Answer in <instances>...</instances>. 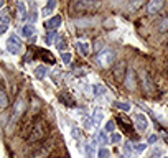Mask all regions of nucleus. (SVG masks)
Returning <instances> with one entry per match:
<instances>
[{
    "label": "nucleus",
    "mask_w": 168,
    "mask_h": 158,
    "mask_svg": "<svg viewBox=\"0 0 168 158\" xmlns=\"http://www.w3.org/2000/svg\"><path fill=\"white\" fill-rule=\"evenodd\" d=\"M46 135H48V124L45 120H35L27 140H28V143H36V142L43 140Z\"/></svg>",
    "instance_id": "f257e3e1"
},
{
    "label": "nucleus",
    "mask_w": 168,
    "mask_h": 158,
    "mask_svg": "<svg viewBox=\"0 0 168 158\" xmlns=\"http://www.w3.org/2000/svg\"><path fill=\"white\" fill-rule=\"evenodd\" d=\"M114 59H116V53H114V50L105 48V50L97 53V56L94 58V63L97 64L99 68H109V66L114 63Z\"/></svg>",
    "instance_id": "f03ea898"
},
{
    "label": "nucleus",
    "mask_w": 168,
    "mask_h": 158,
    "mask_svg": "<svg viewBox=\"0 0 168 158\" xmlns=\"http://www.w3.org/2000/svg\"><path fill=\"white\" fill-rule=\"evenodd\" d=\"M97 7H99L97 2H89V0H78V2L73 3V8H74V10H81V12L96 10Z\"/></svg>",
    "instance_id": "7ed1b4c3"
},
{
    "label": "nucleus",
    "mask_w": 168,
    "mask_h": 158,
    "mask_svg": "<svg viewBox=\"0 0 168 158\" xmlns=\"http://www.w3.org/2000/svg\"><path fill=\"white\" fill-rule=\"evenodd\" d=\"M7 50H8V53H12V55H18V53H20L22 41H20V38H17V35H12L10 38H8Z\"/></svg>",
    "instance_id": "20e7f679"
},
{
    "label": "nucleus",
    "mask_w": 168,
    "mask_h": 158,
    "mask_svg": "<svg viewBox=\"0 0 168 158\" xmlns=\"http://www.w3.org/2000/svg\"><path fill=\"white\" fill-rule=\"evenodd\" d=\"M27 111V104L23 99H18L15 102V109H13V114H12V122H17L18 119L23 115V112Z\"/></svg>",
    "instance_id": "39448f33"
},
{
    "label": "nucleus",
    "mask_w": 168,
    "mask_h": 158,
    "mask_svg": "<svg viewBox=\"0 0 168 158\" xmlns=\"http://www.w3.org/2000/svg\"><path fill=\"white\" fill-rule=\"evenodd\" d=\"M53 142H50V143H46L45 147H41L40 150H36L35 153H31L30 155V158H48L50 156V153H51V150H53Z\"/></svg>",
    "instance_id": "423d86ee"
},
{
    "label": "nucleus",
    "mask_w": 168,
    "mask_h": 158,
    "mask_svg": "<svg viewBox=\"0 0 168 158\" xmlns=\"http://www.w3.org/2000/svg\"><path fill=\"white\" fill-rule=\"evenodd\" d=\"M124 84L129 91H135L137 89V79H135V71L133 69H129L127 71V76L124 79Z\"/></svg>",
    "instance_id": "0eeeda50"
},
{
    "label": "nucleus",
    "mask_w": 168,
    "mask_h": 158,
    "mask_svg": "<svg viewBox=\"0 0 168 158\" xmlns=\"http://www.w3.org/2000/svg\"><path fill=\"white\" fill-rule=\"evenodd\" d=\"M125 69H127V66L125 63H117V66H114V76H116V79L117 81H124L125 79Z\"/></svg>",
    "instance_id": "6e6552de"
},
{
    "label": "nucleus",
    "mask_w": 168,
    "mask_h": 158,
    "mask_svg": "<svg viewBox=\"0 0 168 158\" xmlns=\"http://www.w3.org/2000/svg\"><path fill=\"white\" fill-rule=\"evenodd\" d=\"M135 125H137V130H147V127H148V120H147V117H145V114H137L135 115Z\"/></svg>",
    "instance_id": "1a4fd4ad"
},
{
    "label": "nucleus",
    "mask_w": 168,
    "mask_h": 158,
    "mask_svg": "<svg viewBox=\"0 0 168 158\" xmlns=\"http://www.w3.org/2000/svg\"><path fill=\"white\" fill-rule=\"evenodd\" d=\"M163 5H165V2L163 0H153V2H150L147 5V10H148V13L150 15H153V13H158L163 8Z\"/></svg>",
    "instance_id": "9d476101"
},
{
    "label": "nucleus",
    "mask_w": 168,
    "mask_h": 158,
    "mask_svg": "<svg viewBox=\"0 0 168 158\" xmlns=\"http://www.w3.org/2000/svg\"><path fill=\"white\" fill-rule=\"evenodd\" d=\"M61 22H63V20H61V17L55 15V17H51L50 20L45 23V28H46V30H56V28L61 26Z\"/></svg>",
    "instance_id": "9b49d317"
},
{
    "label": "nucleus",
    "mask_w": 168,
    "mask_h": 158,
    "mask_svg": "<svg viewBox=\"0 0 168 158\" xmlns=\"http://www.w3.org/2000/svg\"><path fill=\"white\" fill-rule=\"evenodd\" d=\"M56 5H58V3H56V0H50V2H48L46 5L43 7V10H41V15H43V17H48V15H51V13H53V10H55V8H56Z\"/></svg>",
    "instance_id": "f8f14e48"
},
{
    "label": "nucleus",
    "mask_w": 168,
    "mask_h": 158,
    "mask_svg": "<svg viewBox=\"0 0 168 158\" xmlns=\"http://www.w3.org/2000/svg\"><path fill=\"white\" fill-rule=\"evenodd\" d=\"M76 46H78V50H79V53L83 56H89L91 55V45L88 41H79Z\"/></svg>",
    "instance_id": "ddd939ff"
},
{
    "label": "nucleus",
    "mask_w": 168,
    "mask_h": 158,
    "mask_svg": "<svg viewBox=\"0 0 168 158\" xmlns=\"http://www.w3.org/2000/svg\"><path fill=\"white\" fill-rule=\"evenodd\" d=\"M142 83H143V89H145V92L152 94V92H153V84H152V79L148 78V74H147V73L143 74V79H142Z\"/></svg>",
    "instance_id": "4468645a"
},
{
    "label": "nucleus",
    "mask_w": 168,
    "mask_h": 158,
    "mask_svg": "<svg viewBox=\"0 0 168 158\" xmlns=\"http://www.w3.org/2000/svg\"><path fill=\"white\" fill-rule=\"evenodd\" d=\"M46 74H48V68H46V66H38L36 71H35V76L38 79H43Z\"/></svg>",
    "instance_id": "2eb2a0df"
},
{
    "label": "nucleus",
    "mask_w": 168,
    "mask_h": 158,
    "mask_svg": "<svg viewBox=\"0 0 168 158\" xmlns=\"http://www.w3.org/2000/svg\"><path fill=\"white\" fill-rule=\"evenodd\" d=\"M7 105H8V97L5 91H0V109H5Z\"/></svg>",
    "instance_id": "dca6fc26"
},
{
    "label": "nucleus",
    "mask_w": 168,
    "mask_h": 158,
    "mask_svg": "<svg viewBox=\"0 0 168 158\" xmlns=\"http://www.w3.org/2000/svg\"><path fill=\"white\" fill-rule=\"evenodd\" d=\"M102 119H104L102 111H96V112H94V115H92V122L96 124V125H99V124L102 122Z\"/></svg>",
    "instance_id": "f3484780"
},
{
    "label": "nucleus",
    "mask_w": 168,
    "mask_h": 158,
    "mask_svg": "<svg viewBox=\"0 0 168 158\" xmlns=\"http://www.w3.org/2000/svg\"><path fill=\"white\" fill-rule=\"evenodd\" d=\"M23 35L28 36V38L33 36V35H35V26H33V25H25V26H23Z\"/></svg>",
    "instance_id": "a211bd4d"
},
{
    "label": "nucleus",
    "mask_w": 168,
    "mask_h": 158,
    "mask_svg": "<svg viewBox=\"0 0 168 158\" xmlns=\"http://www.w3.org/2000/svg\"><path fill=\"white\" fill-rule=\"evenodd\" d=\"M110 156V150L109 148H100L97 152V158H109Z\"/></svg>",
    "instance_id": "6ab92c4d"
},
{
    "label": "nucleus",
    "mask_w": 168,
    "mask_h": 158,
    "mask_svg": "<svg viewBox=\"0 0 168 158\" xmlns=\"http://www.w3.org/2000/svg\"><path fill=\"white\" fill-rule=\"evenodd\" d=\"M116 107L121 109V111H124V112L130 111V104H129V102H116Z\"/></svg>",
    "instance_id": "aec40b11"
},
{
    "label": "nucleus",
    "mask_w": 168,
    "mask_h": 158,
    "mask_svg": "<svg viewBox=\"0 0 168 158\" xmlns=\"http://www.w3.org/2000/svg\"><path fill=\"white\" fill-rule=\"evenodd\" d=\"M61 59H63V63L64 64H69L71 61H73V56H71V53H61Z\"/></svg>",
    "instance_id": "412c9836"
},
{
    "label": "nucleus",
    "mask_w": 168,
    "mask_h": 158,
    "mask_svg": "<svg viewBox=\"0 0 168 158\" xmlns=\"http://www.w3.org/2000/svg\"><path fill=\"white\" fill-rule=\"evenodd\" d=\"M92 89H94V94H96V95H102V94L105 92V87H104L102 84H96Z\"/></svg>",
    "instance_id": "4be33fe9"
},
{
    "label": "nucleus",
    "mask_w": 168,
    "mask_h": 158,
    "mask_svg": "<svg viewBox=\"0 0 168 158\" xmlns=\"http://www.w3.org/2000/svg\"><path fill=\"white\" fill-rule=\"evenodd\" d=\"M145 150H147L145 143H137V145H133V152H135V153H143Z\"/></svg>",
    "instance_id": "5701e85b"
},
{
    "label": "nucleus",
    "mask_w": 168,
    "mask_h": 158,
    "mask_svg": "<svg viewBox=\"0 0 168 158\" xmlns=\"http://www.w3.org/2000/svg\"><path fill=\"white\" fill-rule=\"evenodd\" d=\"M114 128H116V122L109 120L107 124H105V127H104V132H114Z\"/></svg>",
    "instance_id": "b1692460"
},
{
    "label": "nucleus",
    "mask_w": 168,
    "mask_h": 158,
    "mask_svg": "<svg viewBox=\"0 0 168 158\" xmlns=\"http://www.w3.org/2000/svg\"><path fill=\"white\" fill-rule=\"evenodd\" d=\"M86 152H88V158H94L96 156L94 145H86Z\"/></svg>",
    "instance_id": "393cba45"
},
{
    "label": "nucleus",
    "mask_w": 168,
    "mask_h": 158,
    "mask_svg": "<svg viewBox=\"0 0 168 158\" xmlns=\"http://www.w3.org/2000/svg\"><path fill=\"white\" fill-rule=\"evenodd\" d=\"M158 30H160V31L168 30V17L165 18V20H162V22H160V26H158Z\"/></svg>",
    "instance_id": "a878e982"
},
{
    "label": "nucleus",
    "mask_w": 168,
    "mask_h": 158,
    "mask_svg": "<svg viewBox=\"0 0 168 158\" xmlns=\"http://www.w3.org/2000/svg\"><path fill=\"white\" fill-rule=\"evenodd\" d=\"M121 140H122L121 133H112V135H110V142H112V143H119Z\"/></svg>",
    "instance_id": "bb28decb"
},
{
    "label": "nucleus",
    "mask_w": 168,
    "mask_h": 158,
    "mask_svg": "<svg viewBox=\"0 0 168 158\" xmlns=\"http://www.w3.org/2000/svg\"><path fill=\"white\" fill-rule=\"evenodd\" d=\"M55 38H56V31H51L50 35H48V36L45 38V40H46V43H48V45H51V43H53V40H55Z\"/></svg>",
    "instance_id": "cd10ccee"
},
{
    "label": "nucleus",
    "mask_w": 168,
    "mask_h": 158,
    "mask_svg": "<svg viewBox=\"0 0 168 158\" xmlns=\"http://www.w3.org/2000/svg\"><path fill=\"white\" fill-rule=\"evenodd\" d=\"M18 10H20V17L23 18V17H25V3L18 2Z\"/></svg>",
    "instance_id": "c85d7f7f"
},
{
    "label": "nucleus",
    "mask_w": 168,
    "mask_h": 158,
    "mask_svg": "<svg viewBox=\"0 0 168 158\" xmlns=\"http://www.w3.org/2000/svg\"><path fill=\"white\" fill-rule=\"evenodd\" d=\"M59 40L61 41H56V46H58L59 50H64V48H66V41L63 40V38H59Z\"/></svg>",
    "instance_id": "c756f323"
},
{
    "label": "nucleus",
    "mask_w": 168,
    "mask_h": 158,
    "mask_svg": "<svg viewBox=\"0 0 168 158\" xmlns=\"http://www.w3.org/2000/svg\"><path fill=\"white\" fill-rule=\"evenodd\" d=\"M97 140H99L100 143H102V145H105V143H107V140H105V135H104V132H100V133H99Z\"/></svg>",
    "instance_id": "7c9ffc66"
},
{
    "label": "nucleus",
    "mask_w": 168,
    "mask_h": 158,
    "mask_svg": "<svg viewBox=\"0 0 168 158\" xmlns=\"http://www.w3.org/2000/svg\"><path fill=\"white\" fill-rule=\"evenodd\" d=\"M114 25H116V23H114V20H105V22H104V26H105V28H114Z\"/></svg>",
    "instance_id": "2f4dec72"
},
{
    "label": "nucleus",
    "mask_w": 168,
    "mask_h": 158,
    "mask_svg": "<svg viewBox=\"0 0 168 158\" xmlns=\"http://www.w3.org/2000/svg\"><path fill=\"white\" fill-rule=\"evenodd\" d=\"M7 28H8V26H7V25H3V23H2V25H0V36H2L3 33L7 31Z\"/></svg>",
    "instance_id": "473e14b6"
},
{
    "label": "nucleus",
    "mask_w": 168,
    "mask_h": 158,
    "mask_svg": "<svg viewBox=\"0 0 168 158\" xmlns=\"http://www.w3.org/2000/svg\"><path fill=\"white\" fill-rule=\"evenodd\" d=\"M79 135H81V133H79V128H73V137H74V138H79Z\"/></svg>",
    "instance_id": "72a5a7b5"
},
{
    "label": "nucleus",
    "mask_w": 168,
    "mask_h": 158,
    "mask_svg": "<svg viewBox=\"0 0 168 158\" xmlns=\"http://www.w3.org/2000/svg\"><path fill=\"white\" fill-rule=\"evenodd\" d=\"M148 142H150V143H155V142H157V135H152V137H148Z\"/></svg>",
    "instance_id": "f704fd0d"
},
{
    "label": "nucleus",
    "mask_w": 168,
    "mask_h": 158,
    "mask_svg": "<svg viewBox=\"0 0 168 158\" xmlns=\"http://www.w3.org/2000/svg\"><path fill=\"white\" fill-rule=\"evenodd\" d=\"M30 20H31V23H33V22H35V20H36V13H35V12H33V13H31V17H30Z\"/></svg>",
    "instance_id": "c9c22d12"
},
{
    "label": "nucleus",
    "mask_w": 168,
    "mask_h": 158,
    "mask_svg": "<svg viewBox=\"0 0 168 158\" xmlns=\"http://www.w3.org/2000/svg\"><path fill=\"white\" fill-rule=\"evenodd\" d=\"M3 5H5V3H3V2H0V8H2Z\"/></svg>",
    "instance_id": "e433bc0d"
},
{
    "label": "nucleus",
    "mask_w": 168,
    "mask_h": 158,
    "mask_svg": "<svg viewBox=\"0 0 168 158\" xmlns=\"http://www.w3.org/2000/svg\"><path fill=\"white\" fill-rule=\"evenodd\" d=\"M129 158H130V156H129Z\"/></svg>",
    "instance_id": "4c0bfd02"
},
{
    "label": "nucleus",
    "mask_w": 168,
    "mask_h": 158,
    "mask_svg": "<svg viewBox=\"0 0 168 158\" xmlns=\"http://www.w3.org/2000/svg\"><path fill=\"white\" fill-rule=\"evenodd\" d=\"M166 158H168V156H166Z\"/></svg>",
    "instance_id": "58836bf2"
}]
</instances>
